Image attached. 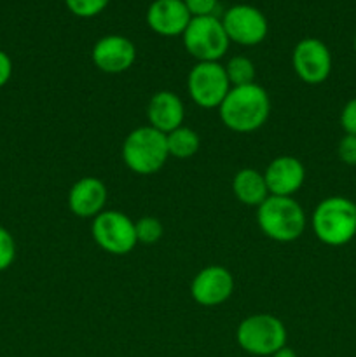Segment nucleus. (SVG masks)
<instances>
[{
    "instance_id": "obj_1",
    "label": "nucleus",
    "mask_w": 356,
    "mask_h": 357,
    "mask_svg": "<svg viewBox=\"0 0 356 357\" xmlns=\"http://www.w3.org/2000/svg\"><path fill=\"white\" fill-rule=\"evenodd\" d=\"M220 119L227 129L239 135L258 131L271 114V98L257 82L230 87L218 107Z\"/></svg>"
},
{
    "instance_id": "obj_2",
    "label": "nucleus",
    "mask_w": 356,
    "mask_h": 357,
    "mask_svg": "<svg viewBox=\"0 0 356 357\" xmlns=\"http://www.w3.org/2000/svg\"><path fill=\"white\" fill-rule=\"evenodd\" d=\"M311 227L327 246H344L356 236V204L341 195L323 199L314 208Z\"/></svg>"
},
{
    "instance_id": "obj_3",
    "label": "nucleus",
    "mask_w": 356,
    "mask_h": 357,
    "mask_svg": "<svg viewBox=\"0 0 356 357\" xmlns=\"http://www.w3.org/2000/svg\"><path fill=\"white\" fill-rule=\"evenodd\" d=\"M257 223L262 232L276 243H293L304 234L307 218L293 197L269 195L257 208Z\"/></svg>"
},
{
    "instance_id": "obj_4",
    "label": "nucleus",
    "mask_w": 356,
    "mask_h": 357,
    "mask_svg": "<svg viewBox=\"0 0 356 357\" xmlns=\"http://www.w3.org/2000/svg\"><path fill=\"white\" fill-rule=\"evenodd\" d=\"M170 159L166 135L150 126L136 128L122 143V160L129 171L142 176L157 173Z\"/></svg>"
},
{
    "instance_id": "obj_5",
    "label": "nucleus",
    "mask_w": 356,
    "mask_h": 357,
    "mask_svg": "<svg viewBox=\"0 0 356 357\" xmlns=\"http://www.w3.org/2000/svg\"><path fill=\"white\" fill-rule=\"evenodd\" d=\"M286 328L272 314H253L244 317L236 331V340L244 352L258 357H271L286 347Z\"/></svg>"
},
{
    "instance_id": "obj_6",
    "label": "nucleus",
    "mask_w": 356,
    "mask_h": 357,
    "mask_svg": "<svg viewBox=\"0 0 356 357\" xmlns=\"http://www.w3.org/2000/svg\"><path fill=\"white\" fill-rule=\"evenodd\" d=\"M184 47L198 63L220 61L229 51L230 40L218 16L192 17L185 28Z\"/></svg>"
},
{
    "instance_id": "obj_7",
    "label": "nucleus",
    "mask_w": 356,
    "mask_h": 357,
    "mask_svg": "<svg viewBox=\"0 0 356 357\" xmlns=\"http://www.w3.org/2000/svg\"><path fill=\"white\" fill-rule=\"evenodd\" d=\"M93 239L105 253L122 257L131 253L138 244L135 222L128 215L115 209H105L93 218L91 225Z\"/></svg>"
},
{
    "instance_id": "obj_8",
    "label": "nucleus",
    "mask_w": 356,
    "mask_h": 357,
    "mask_svg": "<svg viewBox=\"0 0 356 357\" xmlns=\"http://www.w3.org/2000/svg\"><path fill=\"white\" fill-rule=\"evenodd\" d=\"M230 91L223 65L218 61L195 63L187 77V93L198 107L205 110L218 108Z\"/></svg>"
},
{
    "instance_id": "obj_9",
    "label": "nucleus",
    "mask_w": 356,
    "mask_h": 357,
    "mask_svg": "<svg viewBox=\"0 0 356 357\" xmlns=\"http://www.w3.org/2000/svg\"><path fill=\"white\" fill-rule=\"evenodd\" d=\"M220 20L229 40L244 47L262 44L269 33L267 17L260 9L248 3H236L229 7Z\"/></svg>"
},
{
    "instance_id": "obj_10",
    "label": "nucleus",
    "mask_w": 356,
    "mask_h": 357,
    "mask_svg": "<svg viewBox=\"0 0 356 357\" xmlns=\"http://www.w3.org/2000/svg\"><path fill=\"white\" fill-rule=\"evenodd\" d=\"M292 65L304 84L320 86L332 73V52L320 38H302L293 47Z\"/></svg>"
},
{
    "instance_id": "obj_11",
    "label": "nucleus",
    "mask_w": 356,
    "mask_h": 357,
    "mask_svg": "<svg viewBox=\"0 0 356 357\" xmlns=\"http://www.w3.org/2000/svg\"><path fill=\"white\" fill-rule=\"evenodd\" d=\"M234 293V278L225 267L209 265L199 271L192 279L191 295L202 307H216L225 303Z\"/></svg>"
},
{
    "instance_id": "obj_12",
    "label": "nucleus",
    "mask_w": 356,
    "mask_h": 357,
    "mask_svg": "<svg viewBox=\"0 0 356 357\" xmlns=\"http://www.w3.org/2000/svg\"><path fill=\"white\" fill-rule=\"evenodd\" d=\"M91 58L98 70L117 75L135 65L136 45L122 35H105L93 45Z\"/></svg>"
},
{
    "instance_id": "obj_13",
    "label": "nucleus",
    "mask_w": 356,
    "mask_h": 357,
    "mask_svg": "<svg viewBox=\"0 0 356 357\" xmlns=\"http://www.w3.org/2000/svg\"><path fill=\"white\" fill-rule=\"evenodd\" d=\"M191 20L184 0H154L147 9V24L161 37H181Z\"/></svg>"
},
{
    "instance_id": "obj_14",
    "label": "nucleus",
    "mask_w": 356,
    "mask_h": 357,
    "mask_svg": "<svg viewBox=\"0 0 356 357\" xmlns=\"http://www.w3.org/2000/svg\"><path fill=\"white\" fill-rule=\"evenodd\" d=\"M269 194L279 197H292L306 181V167L297 157L279 155L269 162L264 171Z\"/></svg>"
},
{
    "instance_id": "obj_15",
    "label": "nucleus",
    "mask_w": 356,
    "mask_h": 357,
    "mask_svg": "<svg viewBox=\"0 0 356 357\" xmlns=\"http://www.w3.org/2000/svg\"><path fill=\"white\" fill-rule=\"evenodd\" d=\"M107 185L94 176H84L72 185L68 192V208L79 218H96L105 211Z\"/></svg>"
},
{
    "instance_id": "obj_16",
    "label": "nucleus",
    "mask_w": 356,
    "mask_h": 357,
    "mask_svg": "<svg viewBox=\"0 0 356 357\" xmlns=\"http://www.w3.org/2000/svg\"><path fill=\"white\" fill-rule=\"evenodd\" d=\"M147 119H149L150 128L168 135L184 126V101L173 91H159L150 98L147 105Z\"/></svg>"
},
{
    "instance_id": "obj_17",
    "label": "nucleus",
    "mask_w": 356,
    "mask_h": 357,
    "mask_svg": "<svg viewBox=\"0 0 356 357\" xmlns=\"http://www.w3.org/2000/svg\"><path fill=\"white\" fill-rule=\"evenodd\" d=\"M232 190L237 201L243 202L244 206H253V208H258L271 195L264 173L253 167H243L237 171L232 180Z\"/></svg>"
},
{
    "instance_id": "obj_18",
    "label": "nucleus",
    "mask_w": 356,
    "mask_h": 357,
    "mask_svg": "<svg viewBox=\"0 0 356 357\" xmlns=\"http://www.w3.org/2000/svg\"><path fill=\"white\" fill-rule=\"evenodd\" d=\"M166 143L170 157H175V159H191L192 155L198 153L199 146H201L199 135L187 126H180L175 131L168 132Z\"/></svg>"
},
{
    "instance_id": "obj_19",
    "label": "nucleus",
    "mask_w": 356,
    "mask_h": 357,
    "mask_svg": "<svg viewBox=\"0 0 356 357\" xmlns=\"http://www.w3.org/2000/svg\"><path fill=\"white\" fill-rule=\"evenodd\" d=\"M223 68H225L230 87L246 86V84L255 82L257 70H255L253 61L250 58H246V56H232L227 61V65H223Z\"/></svg>"
},
{
    "instance_id": "obj_20",
    "label": "nucleus",
    "mask_w": 356,
    "mask_h": 357,
    "mask_svg": "<svg viewBox=\"0 0 356 357\" xmlns=\"http://www.w3.org/2000/svg\"><path fill=\"white\" fill-rule=\"evenodd\" d=\"M135 229L136 239L142 244H156L164 234L163 223L156 216H143L138 222H135Z\"/></svg>"
},
{
    "instance_id": "obj_21",
    "label": "nucleus",
    "mask_w": 356,
    "mask_h": 357,
    "mask_svg": "<svg viewBox=\"0 0 356 357\" xmlns=\"http://www.w3.org/2000/svg\"><path fill=\"white\" fill-rule=\"evenodd\" d=\"M66 9L77 17H82V20H87V17H94L100 13H103L108 7L110 0H65Z\"/></svg>"
},
{
    "instance_id": "obj_22",
    "label": "nucleus",
    "mask_w": 356,
    "mask_h": 357,
    "mask_svg": "<svg viewBox=\"0 0 356 357\" xmlns=\"http://www.w3.org/2000/svg\"><path fill=\"white\" fill-rule=\"evenodd\" d=\"M16 260V241L7 229L0 227V272L7 271Z\"/></svg>"
},
{
    "instance_id": "obj_23",
    "label": "nucleus",
    "mask_w": 356,
    "mask_h": 357,
    "mask_svg": "<svg viewBox=\"0 0 356 357\" xmlns=\"http://www.w3.org/2000/svg\"><path fill=\"white\" fill-rule=\"evenodd\" d=\"M337 155L346 166H356V136L344 135L337 145Z\"/></svg>"
},
{
    "instance_id": "obj_24",
    "label": "nucleus",
    "mask_w": 356,
    "mask_h": 357,
    "mask_svg": "<svg viewBox=\"0 0 356 357\" xmlns=\"http://www.w3.org/2000/svg\"><path fill=\"white\" fill-rule=\"evenodd\" d=\"M184 3L187 6L192 17L216 16L220 0H184Z\"/></svg>"
},
{
    "instance_id": "obj_25",
    "label": "nucleus",
    "mask_w": 356,
    "mask_h": 357,
    "mask_svg": "<svg viewBox=\"0 0 356 357\" xmlns=\"http://www.w3.org/2000/svg\"><path fill=\"white\" fill-rule=\"evenodd\" d=\"M341 128L346 135L356 136V98L349 100L341 112Z\"/></svg>"
},
{
    "instance_id": "obj_26",
    "label": "nucleus",
    "mask_w": 356,
    "mask_h": 357,
    "mask_svg": "<svg viewBox=\"0 0 356 357\" xmlns=\"http://www.w3.org/2000/svg\"><path fill=\"white\" fill-rule=\"evenodd\" d=\"M13 77V59L6 51L0 49V89L6 86Z\"/></svg>"
},
{
    "instance_id": "obj_27",
    "label": "nucleus",
    "mask_w": 356,
    "mask_h": 357,
    "mask_svg": "<svg viewBox=\"0 0 356 357\" xmlns=\"http://www.w3.org/2000/svg\"><path fill=\"white\" fill-rule=\"evenodd\" d=\"M271 357H299V356H297V352L293 351V349L283 347V349H279V351L276 352V354H272Z\"/></svg>"
},
{
    "instance_id": "obj_28",
    "label": "nucleus",
    "mask_w": 356,
    "mask_h": 357,
    "mask_svg": "<svg viewBox=\"0 0 356 357\" xmlns=\"http://www.w3.org/2000/svg\"><path fill=\"white\" fill-rule=\"evenodd\" d=\"M353 45H355V52H356V35H355V42H353Z\"/></svg>"
}]
</instances>
